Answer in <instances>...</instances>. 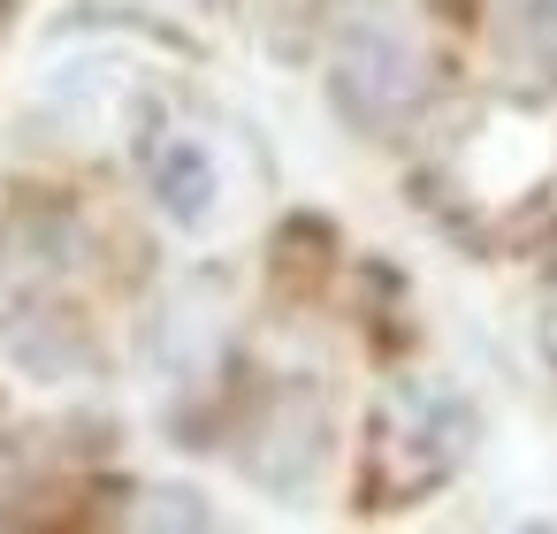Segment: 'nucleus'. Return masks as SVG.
Segmentation results:
<instances>
[{
  "mask_svg": "<svg viewBox=\"0 0 557 534\" xmlns=\"http://www.w3.org/2000/svg\"><path fill=\"white\" fill-rule=\"evenodd\" d=\"M534 336H542V359L557 367V283L542 290V321H534Z\"/></svg>",
  "mask_w": 557,
  "mask_h": 534,
  "instance_id": "nucleus-5",
  "label": "nucleus"
},
{
  "mask_svg": "<svg viewBox=\"0 0 557 534\" xmlns=\"http://www.w3.org/2000/svg\"><path fill=\"white\" fill-rule=\"evenodd\" d=\"M329 100L351 131H397L420 115L428 100V62L420 47L397 32V24H359L336 39V62H329Z\"/></svg>",
  "mask_w": 557,
  "mask_h": 534,
  "instance_id": "nucleus-2",
  "label": "nucleus"
},
{
  "mask_svg": "<svg viewBox=\"0 0 557 534\" xmlns=\"http://www.w3.org/2000/svg\"><path fill=\"white\" fill-rule=\"evenodd\" d=\"M146 184H153L161 214L184 222V229H199V222L214 214V191H222L199 138H161V146H146Z\"/></svg>",
  "mask_w": 557,
  "mask_h": 534,
  "instance_id": "nucleus-3",
  "label": "nucleus"
},
{
  "mask_svg": "<svg viewBox=\"0 0 557 534\" xmlns=\"http://www.w3.org/2000/svg\"><path fill=\"white\" fill-rule=\"evenodd\" d=\"M435 9H443V16H466V9H473V0H435Z\"/></svg>",
  "mask_w": 557,
  "mask_h": 534,
  "instance_id": "nucleus-6",
  "label": "nucleus"
},
{
  "mask_svg": "<svg viewBox=\"0 0 557 534\" xmlns=\"http://www.w3.org/2000/svg\"><path fill=\"white\" fill-rule=\"evenodd\" d=\"M466 458H473V405L435 374H405L367 412L359 511H405V504L435 496Z\"/></svg>",
  "mask_w": 557,
  "mask_h": 534,
  "instance_id": "nucleus-1",
  "label": "nucleus"
},
{
  "mask_svg": "<svg viewBox=\"0 0 557 534\" xmlns=\"http://www.w3.org/2000/svg\"><path fill=\"white\" fill-rule=\"evenodd\" d=\"M496 54H504V77L527 85V92H549L557 85V0H519L496 32Z\"/></svg>",
  "mask_w": 557,
  "mask_h": 534,
  "instance_id": "nucleus-4",
  "label": "nucleus"
},
{
  "mask_svg": "<svg viewBox=\"0 0 557 534\" xmlns=\"http://www.w3.org/2000/svg\"><path fill=\"white\" fill-rule=\"evenodd\" d=\"M0 32H9V0H0Z\"/></svg>",
  "mask_w": 557,
  "mask_h": 534,
  "instance_id": "nucleus-7",
  "label": "nucleus"
}]
</instances>
